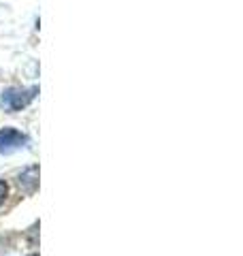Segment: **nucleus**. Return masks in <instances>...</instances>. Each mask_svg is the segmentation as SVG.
<instances>
[{
  "mask_svg": "<svg viewBox=\"0 0 243 256\" xmlns=\"http://www.w3.org/2000/svg\"><path fill=\"white\" fill-rule=\"evenodd\" d=\"M6 194H9V186H6L4 180H0V205L6 201Z\"/></svg>",
  "mask_w": 243,
  "mask_h": 256,
  "instance_id": "20e7f679",
  "label": "nucleus"
},
{
  "mask_svg": "<svg viewBox=\"0 0 243 256\" xmlns=\"http://www.w3.org/2000/svg\"><path fill=\"white\" fill-rule=\"evenodd\" d=\"M36 92H38L36 88H30V90H15V88H11V90H6L2 96V105L9 111H22L24 107H28L32 102Z\"/></svg>",
  "mask_w": 243,
  "mask_h": 256,
  "instance_id": "f257e3e1",
  "label": "nucleus"
},
{
  "mask_svg": "<svg viewBox=\"0 0 243 256\" xmlns=\"http://www.w3.org/2000/svg\"><path fill=\"white\" fill-rule=\"evenodd\" d=\"M26 143V134H22L18 128H2L0 130V154H13Z\"/></svg>",
  "mask_w": 243,
  "mask_h": 256,
  "instance_id": "f03ea898",
  "label": "nucleus"
},
{
  "mask_svg": "<svg viewBox=\"0 0 243 256\" xmlns=\"http://www.w3.org/2000/svg\"><path fill=\"white\" fill-rule=\"evenodd\" d=\"M18 182H20V186L24 188L26 194H32V192L36 190V186H38V169L36 166H30V169H26L20 175Z\"/></svg>",
  "mask_w": 243,
  "mask_h": 256,
  "instance_id": "7ed1b4c3",
  "label": "nucleus"
}]
</instances>
